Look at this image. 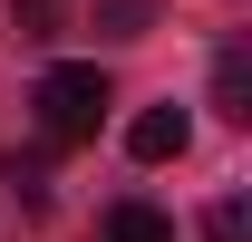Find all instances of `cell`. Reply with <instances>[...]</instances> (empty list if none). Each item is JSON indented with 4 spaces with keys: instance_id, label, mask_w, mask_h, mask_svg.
Wrapping results in <instances>:
<instances>
[{
    "instance_id": "obj_8",
    "label": "cell",
    "mask_w": 252,
    "mask_h": 242,
    "mask_svg": "<svg viewBox=\"0 0 252 242\" xmlns=\"http://www.w3.org/2000/svg\"><path fill=\"white\" fill-rule=\"evenodd\" d=\"M10 10H20V39H49V30H59V0H10Z\"/></svg>"
},
{
    "instance_id": "obj_4",
    "label": "cell",
    "mask_w": 252,
    "mask_h": 242,
    "mask_svg": "<svg viewBox=\"0 0 252 242\" xmlns=\"http://www.w3.org/2000/svg\"><path fill=\"white\" fill-rule=\"evenodd\" d=\"M107 242H175V223H165L156 204H117L107 213Z\"/></svg>"
},
{
    "instance_id": "obj_2",
    "label": "cell",
    "mask_w": 252,
    "mask_h": 242,
    "mask_svg": "<svg viewBox=\"0 0 252 242\" xmlns=\"http://www.w3.org/2000/svg\"><path fill=\"white\" fill-rule=\"evenodd\" d=\"M185 146H194V117L175 107V97H165V107H146V117L126 126V155H136V165H165V155H185Z\"/></svg>"
},
{
    "instance_id": "obj_7",
    "label": "cell",
    "mask_w": 252,
    "mask_h": 242,
    "mask_svg": "<svg viewBox=\"0 0 252 242\" xmlns=\"http://www.w3.org/2000/svg\"><path fill=\"white\" fill-rule=\"evenodd\" d=\"M0 175H10V194H20V204H49V155H10Z\"/></svg>"
},
{
    "instance_id": "obj_1",
    "label": "cell",
    "mask_w": 252,
    "mask_h": 242,
    "mask_svg": "<svg viewBox=\"0 0 252 242\" xmlns=\"http://www.w3.org/2000/svg\"><path fill=\"white\" fill-rule=\"evenodd\" d=\"M30 107H39V136H49V146H88L97 117H107V78H97L88 59H68V68H49L30 88Z\"/></svg>"
},
{
    "instance_id": "obj_3",
    "label": "cell",
    "mask_w": 252,
    "mask_h": 242,
    "mask_svg": "<svg viewBox=\"0 0 252 242\" xmlns=\"http://www.w3.org/2000/svg\"><path fill=\"white\" fill-rule=\"evenodd\" d=\"M214 107H223L233 126H252V59H243V49H223V59H214Z\"/></svg>"
},
{
    "instance_id": "obj_6",
    "label": "cell",
    "mask_w": 252,
    "mask_h": 242,
    "mask_svg": "<svg viewBox=\"0 0 252 242\" xmlns=\"http://www.w3.org/2000/svg\"><path fill=\"white\" fill-rule=\"evenodd\" d=\"M146 20H156V0H107V10H97L107 39H146Z\"/></svg>"
},
{
    "instance_id": "obj_5",
    "label": "cell",
    "mask_w": 252,
    "mask_h": 242,
    "mask_svg": "<svg viewBox=\"0 0 252 242\" xmlns=\"http://www.w3.org/2000/svg\"><path fill=\"white\" fill-rule=\"evenodd\" d=\"M204 242H252V204L243 194H223V204L204 213Z\"/></svg>"
}]
</instances>
